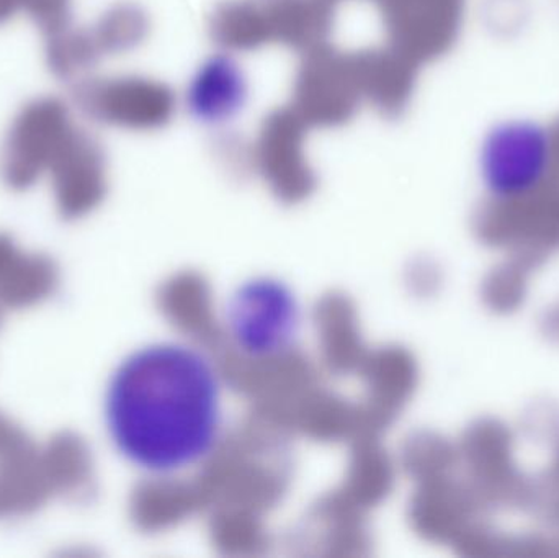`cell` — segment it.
Instances as JSON below:
<instances>
[{"label":"cell","mask_w":559,"mask_h":558,"mask_svg":"<svg viewBox=\"0 0 559 558\" xmlns=\"http://www.w3.org/2000/svg\"><path fill=\"white\" fill-rule=\"evenodd\" d=\"M301 323L299 298L278 278L242 282L226 301V334L233 347L249 359H275L292 351Z\"/></svg>","instance_id":"3957f363"},{"label":"cell","mask_w":559,"mask_h":558,"mask_svg":"<svg viewBox=\"0 0 559 558\" xmlns=\"http://www.w3.org/2000/svg\"><path fill=\"white\" fill-rule=\"evenodd\" d=\"M187 108L195 120L219 127L238 117L248 100V79L231 56L206 59L187 87Z\"/></svg>","instance_id":"277c9868"},{"label":"cell","mask_w":559,"mask_h":558,"mask_svg":"<svg viewBox=\"0 0 559 558\" xmlns=\"http://www.w3.org/2000/svg\"><path fill=\"white\" fill-rule=\"evenodd\" d=\"M557 138L535 120H506L486 133L479 173L499 205H518L537 195L555 173Z\"/></svg>","instance_id":"7a4b0ae2"},{"label":"cell","mask_w":559,"mask_h":558,"mask_svg":"<svg viewBox=\"0 0 559 558\" xmlns=\"http://www.w3.org/2000/svg\"><path fill=\"white\" fill-rule=\"evenodd\" d=\"M104 422L115 451L131 467L151 477H179L206 464L222 444L225 380L195 344H144L111 373Z\"/></svg>","instance_id":"6da1fadb"}]
</instances>
